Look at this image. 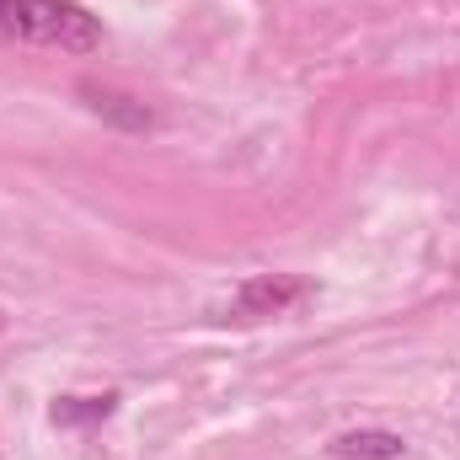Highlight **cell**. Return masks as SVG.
Segmentation results:
<instances>
[{
  "instance_id": "3",
  "label": "cell",
  "mask_w": 460,
  "mask_h": 460,
  "mask_svg": "<svg viewBox=\"0 0 460 460\" xmlns=\"http://www.w3.org/2000/svg\"><path fill=\"white\" fill-rule=\"evenodd\" d=\"M332 450L343 460H402L407 456V439L385 434V429H358V434H343Z\"/></svg>"
},
{
  "instance_id": "1",
  "label": "cell",
  "mask_w": 460,
  "mask_h": 460,
  "mask_svg": "<svg viewBox=\"0 0 460 460\" xmlns=\"http://www.w3.org/2000/svg\"><path fill=\"white\" fill-rule=\"evenodd\" d=\"M0 38L32 49L92 54L102 43V22L75 0H0Z\"/></svg>"
},
{
  "instance_id": "2",
  "label": "cell",
  "mask_w": 460,
  "mask_h": 460,
  "mask_svg": "<svg viewBox=\"0 0 460 460\" xmlns=\"http://www.w3.org/2000/svg\"><path fill=\"white\" fill-rule=\"evenodd\" d=\"M311 295V284L305 279H289V273H262V279H246L241 284V295H235V316H279V311H289L295 300H305Z\"/></svg>"
},
{
  "instance_id": "4",
  "label": "cell",
  "mask_w": 460,
  "mask_h": 460,
  "mask_svg": "<svg viewBox=\"0 0 460 460\" xmlns=\"http://www.w3.org/2000/svg\"><path fill=\"white\" fill-rule=\"evenodd\" d=\"M113 407H118L113 391H102V396H59V402L49 407V418H54L59 429H92V423L113 418Z\"/></svg>"
},
{
  "instance_id": "5",
  "label": "cell",
  "mask_w": 460,
  "mask_h": 460,
  "mask_svg": "<svg viewBox=\"0 0 460 460\" xmlns=\"http://www.w3.org/2000/svg\"><path fill=\"white\" fill-rule=\"evenodd\" d=\"M81 97H92V113H108L123 128H150V108L134 102V97H123V92H102V86L81 81Z\"/></svg>"
}]
</instances>
